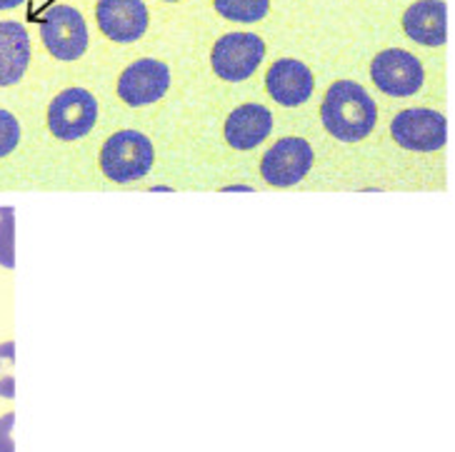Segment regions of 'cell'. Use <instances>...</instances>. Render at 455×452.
Wrapping results in <instances>:
<instances>
[{"label":"cell","mask_w":455,"mask_h":452,"mask_svg":"<svg viewBox=\"0 0 455 452\" xmlns=\"http://www.w3.org/2000/svg\"><path fill=\"white\" fill-rule=\"evenodd\" d=\"M0 395H3V398H13V377H8V380L0 383Z\"/></svg>","instance_id":"d6986e66"},{"label":"cell","mask_w":455,"mask_h":452,"mask_svg":"<svg viewBox=\"0 0 455 452\" xmlns=\"http://www.w3.org/2000/svg\"><path fill=\"white\" fill-rule=\"evenodd\" d=\"M153 143L138 131H118L100 150V170L113 183H133L153 168Z\"/></svg>","instance_id":"7a4b0ae2"},{"label":"cell","mask_w":455,"mask_h":452,"mask_svg":"<svg viewBox=\"0 0 455 452\" xmlns=\"http://www.w3.org/2000/svg\"><path fill=\"white\" fill-rule=\"evenodd\" d=\"M273 131V115L268 107L245 103L226 118V143L235 150H253Z\"/></svg>","instance_id":"4fadbf2b"},{"label":"cell","mask_w":455,"mask_h":452,"mask_svg":"<svg viewBox=\"0 0 455 452\" xmlns=\"http://www.w3.org/2000/svg\"><path fill=\"white\" fill-rule=\"evenodd\" d=\"M20 143V123L11 110L0 107V158L11 155Z\"/></svg>","instance_id":"e0dca14e"},{"label":"cell","mask_w":455,"mask_h":452,"mask_svg":"<svg viewBox=\"0 0 455 452\" xmlns=\"http://www.w3.org/2000/svg\"><path fill=\"white\" fill-rule=\"evenodd\" d=\"M30 63L28 30L15 20H0V85H15Z\"/></svg>","instance_id":"5bb4252c"},{"label":"cell","mask_w":455,"mask_h":452,"mask_svg":"<svg viewBox=\"0 0 455 452\" xmlns=\"http://www.w3.org/2000/svg\"><path fill=\"white\" fill-rule=\"evenodd\" d=\"M98 100L85 88H66L48 107V128L60 140H78L93 131Z\"/></svg>","instance_id":"5b68a950"},{"label":"cell","mask_w":455,"mask_h":452,"mask_svg":"<svg viewBox=\"0 0 455 452\" xmlns=\"http://www.w3.org/2000/svg\"><path fill=\"white\" fill-rule=\"evenodd\" d=\"M313 168V147L303 138H283L260 160V175L273 187L298 186Z\"/></svg>","instance_id":"ba28073f"},{"label":"cell","mask_w":455,"mask_h":452,"mask_svg":"<svg viewBox=\"0 0 455 452\" xmlns=\"http://www.w3.org/2000/svg\"><path fill=\"white\" fill-rule=\"evenodd\" d=\"M98 28L116 43H135L148 28V8L143 0H98Z\"/></svg>","instance_id":"30bf717a"},{"label":"cell","mask_w":455,"mask_h":452,"mask_svg":"<svg viewBox=\"0 0 455 452\" xmlns=\"http://www.w3.org/2000/svg\"><path fill=\"white\" fill-rule=\"evenodd\" d=\"M390 135L405 150L433 153L448 143V120L443 113L430 107H408L393 118Z\"/></svg>","instance_id":"3957f363"},{"label":"cell","mask_w":455,"mask_h":452,"mask_svg":"<svg viewBox=\"0 0 455 452\" xmlns=\"http://www.w3.org/2000/svg\"><path fill=\"white\" fill-rule=\"evenodd\" d=\"M321 120L325 131L333 135L335 140L358 143L373 133L378 107L363 85L353 83V80H338L325 93Z\"/></svg>","instance_id":"6da1fadb"},{"label":"cell","mask_w":455,"mask_h":452,"mask_svg":"<svg viewBox=\"0 0 455 452\" xmlns=\"http://www.w3.org/2000/svg\"><path fill=\"white\" fill-rule=\"evenodd\" d=\"M171 88V70L161 60L143 58L125 67L118 78V95L125 106L140 107L161 100Z\"/></svg>","instance_id":"9c48e42d"},{"label":"cell","mask_w":455,"mask_h":452,"mask_svg":"<svg viewBox=\"0 0 455 452\" xmlns=\"http://www.w3.org/2000/svg\"><path fill=\"white\" fill-rule=\"evenodd\" d=\"M405 36L420 45L441 48L448 40V8L443 0H418L403 15Z\"/></svg>","instance_id":"7c38bea8"},{"label":"cell","mask_w":455,"mask_h":452,"mask_svg":"<svg viewBox=\"0 0 455 452\" xmlns=\"http://www.w3.org/2000/svg\"><path fill=\"white\" fill-rule=\"evenodd\" d=\"M41 38L58 60H78L88 48V26L70 5H53L43 15Z\"/></svg>","instance_id":"8992f818"},{"label":"cell","mask_w":455,"mask_h":452,"mask_svg":"<svg viewBox=\"0 0 455 452\" xmlns=\"http://www.w3.org/2000/svg\"><path fill=\"white\" fill-rule=\"evenodd\" d=\"M266 58V43L255 33H228L213 45L211 66L218 78L241 83L251 78Z\"/></svg>","instance_id":"277c9868"},{"label":"cell","mask_w":455,"mask_h":452,"mask_svg":"<svg viewBox=\"0 0 455 452\" xmlns=\"http://www.w3.org/2000/svg\"><path fill=\"white\" fill-rule=\"evenodd\" d=\"M0 267H15V210L0 208Z\"/></svg>","instance_id":"2e32d148"},{"label":"cell","mask_w":455,"mask_h":452,"mask_svg":"<svg viewBox=\"0 0 455 452\" xmlns=\"http://www.w3.org/2000/svg\"><path fill=\"white\" fill-rule=\"evenodd\" d=\"M371 78L378 91L393 95V98H405V95H415L423 88L426 70L413 53L401 51V48H388L373 58Z\"/></svg>","instance_id":"52a82bcc"},{"label":"cell","mask_w":455,"mask_h":452,"mask_svg":"<svg viewBox=\"0 0 455 452\" xmlns=\"http://www.w3.org/2000/svg\"><path fill=\"white\" fill-rule=\"evenodd\" d=\"M13 425H15V413H8L0 417V452H15Z\"/></svg>","instance_id":"ac0fdd59"},{"label":"cell","mask_w":455,"mask_h":452,"mask_svg":"<svg viewBox=\"0 0 455 452\" xmlns=\"http://www.w3.org/2000/svg\"><path fill=\"white\" fill-rule=\"evenodd\" d=\"M213 5L233 23H258L270 11V0H213Z\"/></svg>","instance_id":"9a60e30c"},{"label":"cell","mask_w":455,"mask_h":452,"mask_svg":"<svg viewBox=\"0 0 455 452\" xmlns=\"http://www.w3.org/2000/svg\"><path fill=\"white\" fill-rule=\"evenodd\" d=\"M168 3H178V0H168Z\"/></svg>","instance_id":"44dd1931"},{"label":"cell","mask_w":455,"mask_h":452,"mask_svg":"<svg viewBox=\"0 0 455 452\" xmlns=\"http://www.w3.org/2000/svg\"><path fill=\"white\" fill-rule=\"evenodd\" d=\"M26 0H0V11H13L18 5H23Z\"/></svg>","instance_id":"ffe728a7"},{"label":"cell","mask_w":455,"mask_h":452,"mask_svg":"<svg viewBox=\"0 0 455 452\" xmlns=\"http://www.w3.org/2000/svg\"><path fill=\"white\" fill-rule=\"evenodd\" d=\"M266 91L283 107L303 106L313 95V73L295 58H283L268 67Z\"/></svg>","instance_id":"8fae6325"}]
</instances>
